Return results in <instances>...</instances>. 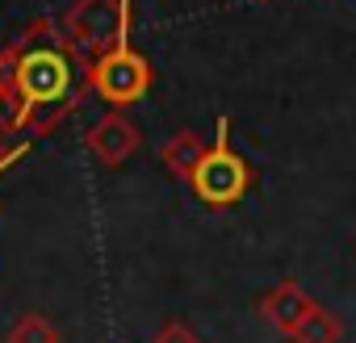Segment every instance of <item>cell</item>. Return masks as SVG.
Returning a JSON list of instances; mask_svg holds the SVG:
<instances>
[{"instance_id":"3957f363","label":"cell","mask_w":356,"mask_h":343,"mask_svg":"<svg viewBox=\"0 0 356 343\" xmlns=\"http://www.w3.org/2000/svg\"><path fill=\"white\" fill-rule=\"evenodd\" d=\"M260 172L231 147V117H218L214 126V142L206 147L202 163L193 167V176H189V193L210 206V210H235L252 185H256Z\"/></svg>"},{"instance_id":"8992f818","label":"cell","mask_w":356,"mask_h":343,"mask_svg":"<svg viewBox=\"0 0 356 343\" xmlns=\"http://www.w3.org/2000/svg\"><path fill=\"white\" fill-rule=\"evenodd\" d=\"M314 306V297L298 285V281H281V285H273L264 297H260V318L273 326V331H281L285 339H289V331L302 322V314Z\"/></svg>"},{"instance_id":"277c9868","label":"cell","mask_w":356,"mask_h":343,"mask_svg":"<svg viewBox=\"0 0 356 343\" xmlns=\"http://www.w3.org/2000/svg\"><path fill=\"white\" fill-rule=\"evenodd\" d=\"M126 5L130 0H72V9L59 17V34L67 38V47L80 63H88L92 55H101L113 42Z\"/></svg>"},{"instance_id":"9c48e42d","label":"cell","mask_w":356,"mask_h":343,"mask_svg":"<svg viewBox=\"0 0 356 343\" xmlns=\"http://www.w3.org/2000/svg\"><path fill=\"white\" fill-rule=\"evenodd\" d=\"M5 343H59V326H55L42 310H26V314H17V322L5 331Z\"/></svg>"},{"instance_id":"52a82bcc","label":"cell","mask_w":356,"mask_h":343,"mask_svg":"<svg viewBox=\"0 0 356 343\" xmlns=\"http://www.w3.org/2000/svg\"><path fill=\"white\" fill-rule=\"evenodd\" d=\"M206 147H210V142H206L197 130H176V134H168V138L159 142V163H163V172H172L176 181L189 185V176H193V167L202 163Z\"/></svg>"},{"instance_id":"30bf717a","label":"cell","mask_w":356,"mask_h":343,"mask_svg":"<svg viewBox=\"0 0 356 343\" xmlns=\"http://www.w3.org/2000/svg\"><path fill=\"white\" fill-rule=\"evenodd\" d=\"M151 343H202V335L185 322V318H168L159 331H155V339Z\"/></svg>"},{"instance_id":"5b68a950","label":"cell","mask_w":356,"mask_h":343,"mask_svg":"<svg viewBox=\"0 0 356 343\" xmlns=\"http://www.w3.org/2000/svg\"><path fill=\"white\" fill-rule=\"evenodd\" d=\"M84 151L101 167H122L126 159H134L143 151V130L126 109H109L105 117H97L84 130Z\"/></svg>"},{"instance_id":"7a4b0ae2","label":"cell","mask_w":356,"mask_h":343,"mask_svg":"<svg viewBox=\"0 0 356 343\" xmlns=\"http://www.w3.org/2000/svg\"><path fill=\"white\" fill-rule=\"evenodd\" d=\"M130 22H134V0L126 5V13H122V26H118L113 42H109L101 55H92V59L84 63V84H88V92H97L109 109H130V105H138V101L151 92V80H155L151 59H147L143 51H134V42H130Z\"/></svg>"},{"instance_id":"6da1fadb","label":"cell","mask_w":356,"mask_h":343,"mask_svg":"<svg viewBox=\"0 0 356 343\" xmlns=\"http://www.w3.org/2000/svg\"><path fill=\"white\" fill-rule=\"evenodd\" d=\"M84 92V63L72 55L59 22L34 17L0 47V134L47 138L80 109Z\"/></svg>"},{"instance_id":"8fae6325","label":"cell","mask_w":356,"mask_h":343,"mask_svg":"<svg viewBox=\"0 0 356 343\" xmlns=\"http://www.w3.org/2000/svg\"><path fill=\"white\" fill-rule=\"evenodd\" d=\"M30 147H34V138H9V134H0V176L13 167V163H22L26 155H30Z\"/></svg>"},{"instance_id":"ba28073f","label":"cell","mask_w":356,"mask_h":343,"mask_svg":"<svg viewBox=\"0 0 356 343\" xmlns=\"http://www.w3.org/2000/svg\"><path fill=\"white\" fill-rule=\"evenodd\" d=\"M343 339V322L327 310V306H310L302 314V322L289 331V343H339Z\"/></svg>"}]
</instances>
